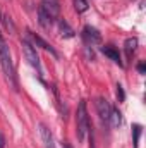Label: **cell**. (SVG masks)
<instances>
[{
  "mask_svg": "<svg viewBox=\"0 0 146 148\" xmlns=\"http://www.w3.org/2000/svg\"><path fill=\"white\" fill-rule=\"evenodd\" d=\"M89 129V121H88V110H86V102L81 100L77 105V117H76V134L77 140L83 143L86 138V133Z\"/></svg>",
  "mask_w": 146,
  "mask_h": 148,
  "instance_id": "obj_1",
  "label": "cell"
},
{
  "mask_svg": "<svg viewBox=\"0 0 146 148\" xmlns=\"http://www.w3.org/2000/svg\"><path fill=\"white\" fill-rule=\"evenodd\" d=\"M0 64H2V69L5 76L16 83V74H14V64H12V57H10V50H9V45L5 43V40L0 33Z\"/></svg>",
  "mask_w": 146,
  "mask_h": 148,
  "instance_id": "obj_2",
  "label": "cell"
},
{
  "mask_svg": "<svg viewBox=\"0 0 146 148\" xmlns=\"http://www.w3.org/2000/svg\"><path fill=\"white\" fill-rule=\"evenodd\" d=\"M21 45H23V52H24V57H26V60L36 69L38 73H41V64H40V57H38L36 53V48L33 47V43H29L28 40H23L21 41Z\"/></svg>",
  "mask_w": 146,
  "mask_h": 148,
  "instance_id": "obj_3",
  "label": "cell"
},
{
  "mask_svg": "<svg viewBox=\"0 0 146 148\" xmlns=\"http://www.w3.org/2000/svg\"><path fill=\"white\" fill-rule=\"evenodd\" d=\"M96 109H98V115H100V119L103 121V122H110V112H112V105L108 103V100L107 98H98L96 100Z\"/></svg>",
  "mask_w": 146,
  "mask_h": 148,
  "instance_id": "obj_4",
  "label": "cell"
},
{
  "mask_svg": "<svg viewBox=\"0 0 146 148\" xmlns=\"http://www.w3.org/2000/svg\"><path fill=\"white\" fill-rule=\"evenodd\" d=\"M41 7H43V10H45L52 19H57V17H59V12H60L59 0H43V2H41Z\"/></svg>",
  "mask_w": 146,
  "mask_h": 148,
  "instance_id": "obj_5",
  "label": "cell"
},
{
  "mask_svg": "<svg viewBox=\"0 0 146 148\" xmlns=\"http://www.w3.org/2000/svg\"><path fill=\"white\" fill-rule=\"evenodd\" d=\"M28 36L31 38V41H33L36 47H41L43 50H46V52H50L52 55H55V57H57V52H55V50H53V48H52V47H50V45H48V43H46V41H45L41 36H38L36 33H33V31H28Z\"/></svg>",
  "mask_w": 146,
  "mask_h": 148,
  "instance_id": "obj_6",
  "label": "cell"
},
{
  "mask_svg": "<svg viewBox=\"0 0 146 148\" xmlns=\"http://www.w3.org/2000/svg\"><path fill=\"white\" fill-rule=\"evenodd\" d=\"M84 38L89 41V43H100L102 41V35H100V31L96 29V28H93V26H84Z\"/></svg>",
  "mask_w": 146,
  "mask_h": 148,
  "instance_id": "obj_7",
  "label": "cell"
},
{
  "mask_svg": "<svg viewBox=\"0 0 146 148\" xmlns=\"http://www.w3.org/2000/svg\"><path fill=\"white\" fill-rule=\"evenodd\" d=\"M40 134H41V140H43V143H45V148H55L53 136H52L50 129H48L45 124H40Z\"/></svg>",
  "mask_w": 146,
  "mask_h": 148,
  "instance_id": "obj_8",
  "label": "cell"
},
{
  "mask_svg": "<svg viewBox=\"0 0 146 148\" xmlns=\"http://www.w3.org/2000/svg\"><path fill=\"white\" fill-rule=\"evenodd\" d=\"M102 53L105 55V57H108L110 60H113L115 64H119V66H122V60H120V55H119V52L112 47V45H107V47H102Z\"/></svg>",
  "mask_w": 146,
  "mask_h": 148,
  "instance_id": "obj_9",
  "label": "cell"
},
{
  "mask_svg": "<svg viewBox=\"0 0 146 148\" xmlns=\"http://www.w3.org/2000/svg\"><path fill=\"white\" fill-rule=\"evenodd\" d=\"M38 17H40V19H38V21H40V24H41L45 29H50V26H52L53 19H52V17L43 10V7H40V9H38Z\"/></svg>",
  "mask_w": 146,
  "mask_h": 148,
  "instance_id": "obj_10",
  "label": "cell"
},
{
  "mask_svg": "<svg viewBox=\"0 0 146 148\" xmlns=\"http://www.w3.org/2000/svg\"><path fill=\"white\" fill-rule=\"evenodd\" d=\"M59 31H60V35L64 38H72L74 36V29L67 24V21H64V19L59 21Z\"/></svg>",
  "mask_w": 146,
  "mask_h": 148,
  "instance_id": "obj_11",
  "label": "cell"
},
{
  "mask_svg": "<svg viewBox=\"0 0 146 148\" xmlns=\"http://www.w3.org/2000/svg\"><path fill=\"white\" fill-rule=\"evenodd\" d=\"M110 121H112V124L115 127H119L122 124V114H120L119 109H112V112H110Z\"/></svg>",
  "mask_w": 146,
  "mask_h": 148,
  "instance_id": "obj_12",
  "label": "cell"
},
{
  "mask_svg": "<svg viewBox=\"0 0 146 148\" xmlns=\"http://www.w3.org/2000/svg\"><path fill=\"white\" fill-rule=\"evenodd\" d=\"M136 47H138V40H136V38H127V40H126V52H127L129 57H131V53L136 50Z\"/></svg>",
  "mask_w": 146,
  "mask_h": 148,
  "instance_id": "obj_13",
  "label": "cell"
},
{
  "mask_svg": "<svg viewBox=\"0 0 146 148\" xmlns=\"http://www.w3.org/2000/svg\"><path fill=\"white\" fill-rule=\"evenodd\" d=\"M74 7L77 12H86L88 10V0H74Z\"/></svg>",
  "mask_w": 146,
  "mask_h": 148,
  "instance_id": "obj_14",
  "label": "cell"
},
{
  "mask_svg": "<svg viewBox=\"0 0 146 148\" xmlns=\"http://www.w3.org/2000/svg\"><path fill=\"white\" fill-rule=\"evenodd\" d=\"M132 133H134V147H138L139 136H141V126H139V124H134V126H132Z\"/></svg>",
  "mask_w": 146,
  "mask_h": 148,
  "instance_id": "obj_15",
  "label": "cell"
},
{
  "mask_svg": "<svg viewBox=\"0 0 146 148\" xmlns=\"http://www.w3.org/2000/svg\"><path fill=\"white\" fill-rule=\"evenodd\" d=\"M117 98H119V102H124L126 100V93H124V88L120 84H117Z\"/></svg>",
  "mask_w": 146,
  "mask_h": 148,
  "instance_id": "obj_16",
  "label": "cell"
},
{
  "mask_svg": "<svg viewBox=\"0 0 146 148\" xmlns=\"http://www.w3.org/2000/svg\"><path fill=\"white\" fill-rule=\"evenodd\" d=\"M0 148H5V138L2 133H0Z\"/></svg>",
  "mask_w": 146,
  "mask_h": 148,
  "instance_id": "obj_17",
  "label": "cell"
},
{
  "mask_svg": "<svg viewBox=\"0 0 146 148\" xmlns=\"http://www.w3.org/2000/svg\"><path fill=\"white\" fill-rule=\"evenodd\" d=\"M145 64H139V66H138V71H139V73H145Z\"/></svg>",
  "mask_w": 146,
  "mask_h": 148,
  "instance_id": "obj_18",
  "label": "cell"
},
{
  "mask_svg": "<svg viewBox=\"0 0 146 148\" xmlns=\"http://www.w3.org/2000/svg\"><path fill=\"white\" fill-rule=\"evenodd\" d=\"M64 148H72V147H71L69 143H64Z\"/></svg>",
  "mask_w": 146,
  "mask_h": 148,
  "instance_id": "obj_19",
  "label": "cell"
},
{
  "mask_svg": "<svg viewBox=\"0 0 146 148\" xmlns=\"http://www.w3.org/2000/svg\"><path fill=\"white\" fill-rule=\"evenodd\" d=\"M2 17H3V16H2V12H0V21H2Z\"/></svg>",
  "mask_w": 146,
  "mask_h": 148,
  "instance_id": "obj_20",
  "label": "cell"
}]
</instances>
